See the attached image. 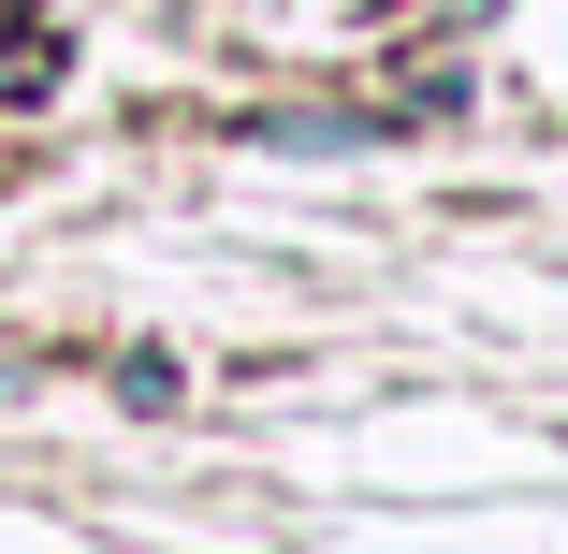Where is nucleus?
I'll return each instance as SVG.
<instances>
[{
  "label": "nucleus",
  "mask_w": 568,
  "mask_h": 554,
  "mask_svg": "<svg viewBox=\"0 0 568 554\" xmlns=\"http://www.w3.org/2000/svg\"><path fill=\"white\" fill-rule=\"evenodd\" d=\"M59 88V16L44 0H0V102H44Z\"/></svg>",
  "instance_id": "nucleus-1"
}]
</instances>
